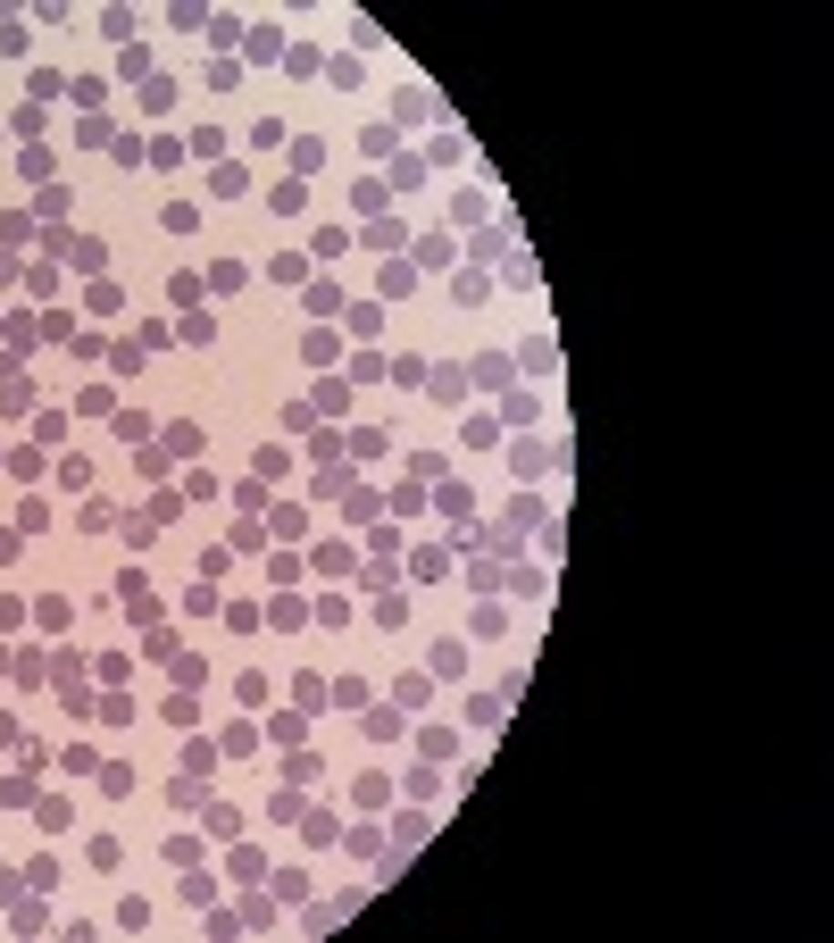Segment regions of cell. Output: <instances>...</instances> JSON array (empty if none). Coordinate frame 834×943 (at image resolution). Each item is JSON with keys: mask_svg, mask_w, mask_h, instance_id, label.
<instances>
[{"mask_svg": "<svg viewBox=\"0 0 834 943\" xmlns=\"http://www.w3.org/2000/svg\"><path fill=\"white\" fill-rule=\"evenodd\" d=\"M209 285H217V293H234V285H251V267H242V259H217V267H209Z\"/></svg>", "mask_w": 834, "mask_h": 943, "instance_id": "cell-1", "label": "cell"}, {"mask_svg": "<svg viewBox=\"0 0 834 943\" xmlns=\"http://www.w3.org/2000/svg\"><path fill=\"white\" fill-rule=\"evenodd\" d=\"M26 735H17V718H0V751H17Z\"/></svg>", "mask_w": 834, "mask_h": 943, "instance_id": "cell-2", "label": "cell"}]
</instances>
